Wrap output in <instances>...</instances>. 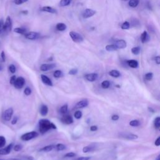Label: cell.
<instances>
[{"instance_id": "6da1fadb", "label": "cell", "mask_w": 160, "mask_h": 160, "mask_svg": "<svg viewBox=\"0 0 160 160\" xmlns=\"http://www.w3.org/2000/svg\"><path fill=\"white\" fill-rule=\"evenodd\" d=\"M39 129L41 134H44L48 131L53 129H56V126L52 122L46 119H40L39 121Z\"/></svg>"}, {"instance_id": "7a4b0ae2", "label": "cell", "mask_w": 160, "mask_h": 160, "mask_svg": "<svg viewBox=\"0 0 160 160\" xmlns=\"http://www.w3.org/2000/svg\"><path fill=\"white\" fill-rule=\"evenodd\" d=\"M38 136V133L36 131H31V132H28L26 133L23 134L21 136V139L22 141H29L33 138H35L36 137Z\"/></svg>"}, {"instance_id": "3957f363", "label": "cell", "mask_w": 160, "mask_h": 160, "mask_svg": "<svg viewBox=\"0 0 160 160\" xmlns=\"http://www.w3.org/2000/svg\"><path fill=\"white\" fill-rule=\"evenodd\" d=\"M69 36L72 40L75 42H81L83 41V37L77 32L71 31L69 32Z\"/></svg>"}, {"instance_id": "277c9868", "label": "cell", "mask_w": 160, "mask_h": 160, "mask_svg": "<svg viewBox=\"0 0 160 160\" xmlns=\"http://www.w3.org/2000/svg\"><path fill=\"white\" fill-rule=\"evenodd\" d=\"M13 112H14V110L12 108H9L8 109H6L3 112V115H2L3 119L6 121H10L12 119Z\"/></svg>"}, {"instance_id": "5b68a950", "label": "cell", "mask_w": 160, "mask_h": 160, "mask_svg": "<svg viewBox=\"0 0 160 160\" xmlns=\"http://www.w3.org/2000/svg\"><path fill=\"white\" fill-rule=\"evenodd\" d=\"M25 84V79L23 77H21V76H19V77H18L16 78L14 84H13V86H14V88L16 89H21Z\"/></svg>"}, {"instance_id": "8992f818", "label": "cell", "mask_w": 160, "mask_h": 160, "mask_svg": "<svg viewBox=\"0 0 160 160\" xmlns=\"http://www.w3.org/2000/svg\"><path fill=\"white\" fill-rule=\"evenodd\" d=\"M13 146H14V144L13 142H11L9 144H8L7 146H6L5 148H2L0 149V155H8L9 154L12 148H13Z\"/></svg>"}, {"instance_id": "52a82bcc", "label": "cell", "mask_w": 160, "mask_h": 160, "mask_svg": "<svg viewBox=\"0 0 160 160\" xmlns=\"http://www.w3.org/2000/svg\"><path fill=\"white\" fill-rule=\"evenodd\" d=\"M26 38H27L29 40H35L37 39L38 38H39L40 34L39 33L37 32H34V31H31L29 32H26L24 34Z\"/></svg>"}, {"instance_id": "ba28073f", "label": "cell", "mask_w": 160, "mask_h": 160, "mask_svg": "<svg viewBox=\"0 0 160 160\" xmlns=\"http://www.w3.org/2000/svg\"><path fill=\"white\" fill-rule=\"evenodd\" d=\"M61 121L62 123L66 124H71L73 122V118L69 114H65L61 118Z\"/></svg>"}, {"instance_id": "9c48e42d", "label": "cell", "mask_w": 160, "mask_h": 160, "mask_svg": "<svg viewBox=\"0 0 160 160\" xmlns=\"http://www.w3.org/2000/svg\"><path fill=\"white\" fill-rule=\"evenodd\" d=\"M95 14H96V11L94 10H93L92 9L87 8L84 11V12L82 13V16L84 18L87 19V18L93 16Z\"/></svg>"}, {"instance_id": "30bf717a", "label": "cell", "mask_w": 160, "mask_h": 160, "mask_svg": "<svg viewBox=\"0 0 160 160\" xmlns=\"http://www.w3.org/2000/svg\"><path fill=\"white\" fill-rule=\"evenodd\" d=\"M11 28H12L11 19V18L9 16H8L6 18L5 22L4 23L3 30L6 31H10L11 30Z\"/></svg>"}, {"instance_id": "8fae6325", "label": "cell", "mask_w": 160, "mask_h": 160, "mask_svg": "<svg viewBox=\"0 0 160 160\" xmlns=\"http://www.w3.org/2000/svg\"><path fill=\"white\" fill-rule=\"evenodd\" d=\"M56 67V64L51 63V64H42L40 66V70L42 71H48L51 70Z\"/></svg>"}, {"instance_id": "7c38bea8", "label": "cell", "mask_w": 160, "mask_h": 160, "mask_svg": "<svg viewBox=\"0 0 160 160\" xmlns=\"http://www.w3.org/2000/svg\"><path fill=\"white\" fill-rule=\"evenodd\" d=\"M89 104V101H88V99H82L79 101H78L76 105H75V108H86L88 106Z\"/></svg>"}, {"instance_id": "4fadbf2b", "label": "cell", "mask_w": 160, "mask_h": 160, "mask_svg": "<svg viewBox=\"0 0 160 160\" xmlns=\"http://www.w3.org/2000/svg\"><path fill=\"white\" fill-rule=\"evenodd\" d=\"M118 49H124L127 46L126 42L123 39H118L114 44Z\"/></svg>"}, {"instance_id": "5bb4252c", "label": "cell", "mask_w": 160, "mask_h": 160, "mask_svg": "<svg viewBox=\"0 0 160 160\" xmlns=\"http://www.w3.org/2000/svg\"><path fill=\"white\" fill-rule=\"evenodd\" d=\"M86 79L90 82H93L97 80L98 78V75L96 73H89L85 75Z\"/></svg>"}, {"instance_id": "9a60e30c", "label": "cell", "mask_w": 160, "mask_h": 160, "mask_svg": "<svg viewBox=\"0 0 160 160\" xmlns=\"http://www.w3.org/2000/svg\"><path fill=\"white\" fill-rule=\"evenodd\" d=\"M41 81H42V82L44 83L45 84L49 86H52V82L51 79L49 78H48L47 76H46L44 74H41Z\"/></svg>"}, {"instance_id": "2e32d148", "label": "cell", "mask_w": 160, "mask_h": 160, "mask_svg": "<svg viewBox=\"0 0 160 160\" xmlns=\"http://www.w3.org/2000/svg\"><path fill=\"white\" fill-rule=\"evenodd\" d=\"M40 9L41 11H44V12L51 13V14L57 13V11L54 8H52V7H50V6H42L41 8Z\"/></svg>"}, {"instance_id": "e0dca14e", "label": "cell", "mask_w": 160, "mask_h": 160, "mask_svg": "<svg viewBox=\"0 0 160 160\" xmlns=\"http://www.w3.org/2000/svg\"><path fill=\"white\" fill-rule=\"evenodd\" d=\"M121 136L124 138H126L127 139H129V140H133V139H138V136L136 134H132V133H128V134H123L121 135Z\"/></svg>"}, {"instance_id": "ac0fdd59", "label": "cell", "mask_w": 160, "mask_h": 160, "mask_svg": "<svg viewBox=\"0 0 160 160\" xmlns=\"http://www.w3.org/2000/svg\"><path fill=\"white\" fill-rule=\"evenodd\" d=\"M149 39V34H148L147 31H144L141 35V41L142 43H145L147 41H148Z\"/></svg>"}, {"instance_id": "d6986e66", "label": "cell", "mask_w": 160, "mask_h": 160, "mask_svg": "<svg viewBox=\"0 0 160 160\" xmlns=\"http://www.w3.org/2000/svg\"><path fill=\"white\" fill-rule=\"evenodd\" d=\"M40 114L42 116H45L47 115L48 112V108L46 105L45 104H42L41 108H40Z\"/></svg>"}, {"instance_id": "ffe728a7", "label": "cell", "mask_w": 160, "mask_h": 160, "mask_svg": "<svg viewBox=\"0 0 160 160\" xmlns=\"http://www.w3.org/2000/svg\"><path fill=\"white\" fill-rule=\"evenodd\" d=\"M127 63H128V65L132 68H136L138 66V62L134 59L128 60L127 61Z\"/></svg>"}, {"instance_id": "44dd1931", "label": "cell", "mask_w": 160, "mask_h": 160, "mask_svg": "<svg viewBox=\"0 0 160 160\" xmlns=\"http://www.w3.org/2000/svg\"><path fill=\"white\" fill-rule=\"evenodd\" d=\"M54 145H48L46 146H44L39 149V151L41 152H49L51 150H52L54 148Z\"/></svg>"}, {"instance_id": "7402d4cb", "label": "cell", "mask_w": 160, "mask_h": 160, "mask_svg": "<svg viewBox=\"0 0 160 160\" xmlns=\"http://www.w3.org/2000/svg\"><path fill=\"white\" fill-rule=\"evenodd\" d=\"M66 25L64 24V23H62V22H59V23H58L56 26V28L58 31H63L64 30H66Z\"/></svg>"}, {"instance_id": "603a6c76", "label": "cell", "mask_w": 160, "mask_h": 160, "mask_svg": "<svg viewBox=\"0 0 160 160\" xmlns=\"http://www.w3.org/2000/svg\"><path fill=\"white\" fill-rule=\"evenodd\" d=\"M109 74L112 76V77H114V78H118L120 76L121 74L119 72V71L118 70H116V69H112L111 71H109Z\"/></svg>"}, {"instance_id": "cb8c5ba5", "label": "cell", "mask_w": 160, "mask_h": 160, "mask_svg": "<svg viewBox=\"0 0 160 160\" xmlns=\"http://www.w3.org/2000/svg\"><path fill=\"white\" fill-rule=\"evenodd\" d=\"M106 50L107 51H109V52H111V51H116L118 49V48H116V46L113 44H108V45H106Z\"/></svg>"}, {"instance_id": "d4e9b609", "label": "cell", "mask_w": 160, "mask_h": 160, "mask_svg": "<svg viewBox=\"0 0 160 160\" xmlns=\"http://www.w3.org/2000/svg\"><path fill=\"white\" fill-rule=\"evenodd\" d=\"M139 0H129L128 4L131 8H135L138 6V5L139 4Z\"/></svg>"}, {"instance_id": "484cf974", "label": "cell", "mask_w": 160, "mask_h": 160, "mask_svg": "<svg viewBox=\"0 0 160 160\" xmlns=\"http://www.w3.org/2000/svg\"><path fill=\"white\" fill-rule=\"evenodd\" d=\"M14 31L21 34H25L26 33V30L22 28H16L14 29Z\"/></svg>"}, {"instance_id": "4316f807", "label": "cell", "mask_w": 160, "mask_h": 160, "mask_svg": "<svg viewBox=\"0 0 160 160\" xmlns=\"http://www.w3.org/2000/svg\"><path fill=\"white\" fill-rule=\"evenodd\" d=\"M72 0H60L59 6L61 7H64L69 5L71 2Z\"/></svg>"}, {"instance_id": "83f0119b", "label": "cell", "mask_w": 160, "mask_h": 160, "mask_svg": "<svg viewBox=\"0 0 160 160\" xmlns=\"http://www.w3.org/2000/svg\"><path fill=\"white\" fill-rule=\"evenodd\" d=\"M140 50H141V48H140V47H139V46L133 47V48L131 49V52H132L133 54H134V55H138V54H139Z\"/></svg>"}, {"instance_id": "f1b7e54d", "label": "cell", "mask_w": 160, "mask_h": 160, "mask_svg": "<svg viewBox=\"0 0 160 160\" xmlns=\"http://www.w3.org/2000/svg\"><path fill=\"white\" fill-rule=\"evenodd\" d=\"M6 143V138L4 136H0V149L4 147Z\"/></svg>"}, {"instance_id": "f546056e", "label": "cell", "mask_w": 160, "mask_h": 160, "mask_svg": "<svg viewBox=\"0 0 160 160\" xmlns=\"http://www.w3.org/2000/svg\"><path fill=\"white\" fill-rule=\"evenodd\" d=\"M68 106L67 104H65L61 107L60 112L61 114H66L68 112Z\"/></svg>"}, {"instance_id": "4dcf8cb0", "label": "cell", "mask_w": 160, "mask_h": 160, "mask_svg": "<svg viewBox=\"0 0 160 160\" xmlns=\"http://www.w3.org/2000/svg\"><path fill=\"white\" fill-rule=\"evenodd\" d=\"M66 146L64 144H60V143L56 144L55 146V147H54V148H56V149L57 151H63V150H64L66 149Z\"/></svg>"}, {"instance_id": "1f68e13d", "label": "cell", "mask_w": 160, "mask_h": 160, "mask_svg": "<svg viewBox=\"0 0 160 160\" xmlns=\"http://www.w3.org/2000/svg\"><path fill=\"white\" fill-rule=\"evenodd\" d=\"M154 125L156 129H159L160 127V118L156 117L154 121Z\"/></svg>"}, {"instance_id": "d6a6232c", "label": "cell", "mask_w": 160, "mask_h": 160, "mask_svg": "<svg viewBox=\"0 0 160 160\" xmlns=\"http://www.w3.org/2000/svg\"><path fill=\"white\" fill-rule=\"evenodd\" d=\"M94 149V148L91 146H84L82 148V151H83V152H88L93 151Z\"/></svg>"}, {"instance_id": "836d02e7", "label": "cell", "mask_w": 160, "mask_h": 160, "mask_svg": "<svg viewBox=\"0 0 160 160\" xmlns=\"http://www.w3.org/2000/svg\"><path fill=\"white\" fill-rule=\"evenodd\" d=\"M53 76L54 78H59L62 76V72L60 70H56L53 73Z\"/></svg>"}, {"instance_id": "e575fe53", "label": "cell", "mask_w": 160, "mask_h": 160, "mask_svg": "<svg viewBox=\"0 0 160 160\" xmlns=\"http://www.w3.org/2000/svg\"><path fill=\"white\" fill-rule=\"evenodd\" d=\"M110 86V82L108 80H105V81H103L101 83V87L104 89H107Z\"/></svg>"}, {"instance_id": "d590c367", "label": "cell", "mask_w": 160, "mask_h": 160, "mask_svg": "<svg viewBox=\"0 0 160 160\" xmlns=\"http://www.w3.org/2000/svg\"><path fill=\"white\" fill-rule=\"evenodd\" d=\"M129 125L133 127H137L138 126L140 125V122L138 120L134 119V120H132L130 121L129 122Z\"/></svg>"}, {"instance_id": "8d00e7d4", "label": "cell", "mask_w": 160, "mask_h": 160, "mask_svg": "<svg viewBox=\"0 0 160 160\" xmlns=\"http://www.w3.org/2000/svg\"><path fill=\"white\" fill-rule=\"evenodd\" d=\"M130 27V24L128 21L124 22L121 25V29H128Z\"/></svg>"}, {"instance_id": "74e56055", "label": "cell", "mask_w": 160, "mask_h": 160, "mask_svg": "<svg viewBox=\"0 0 160 160\" xmlns=\"http://www.w3.org/2000/svg\"><path fill=\"white\" fill-rule=\"evenodd\" d=\"M82 112L80 111H76V112H74V118H75L76 119H80V118L82 117Z\"/></svg>"}, {"instance_id": "f35d334b", "label": "cell", "mask_w": 160, "mask_h": 160, "mask_svg": "<svg viewBox=\"0 0 160 160\" xmlns=\"http://www.w3.org/2000/svg\"><path fill=\"white\" fill-rule=\"evenodd\" d=\"M13 149L15 151H19L22 149V146L21 144H16L15 146H13Z\"/></svg>"}, {"instance_id": "ab89813d", "label": "cell", "mask_w": 160, "mask_h": 160, "mask_svg": "<svg viewBox=\"0 0 160 160\" xmlns=\"http://www.w3.org/2000/svg\"><path fill=\"white\" fill-rule=\"evenodd\" d=\"M153 78V74L152 72H148L145 74V79L148 81H150Z\"/></svg>"}, {"instance_id": "60d3db41", "label": "cell", "mask_w": 160, "mask_h": 160, "mask_svg": "<svg viewBox=\"0 0 160 160\" xmlns=\"http://www.w3.org/2000/svg\"><path fill=\"white\" fill-rule=\"evenodd\" d=\"M9 71L11 73H12V74L15 73V72H16V66H15L14 64H10L9 66Z\"/></svg>"}, {"instance_id": "b9f144b4", "label": "cell", "mask_w": 160, "mask_h": 160, "mask_svg": "<svg viewBox=\"0 0 160 160\" xmlns=\"http://www.w3.org/2000/svg\"><path fill=\"white\" fill-rule=\"evenodd\" d=\"M31 92H32V91H31V88L29 87H26L24 90V93L26 96H29L31 94Z\"/></svg>"}, {"instance_id": "7bdbcfd3", "label": "cell", "mask_w": 160, "mask_h": 160, "mask_svg": "<svg viewBox=\"0 0 160 160\" xmlns=\"http://www.w3.org/2000/svg\"><path fill=\"white\" fill-rule=\"evenodd\" d=\"M69 74L70 75H75L78 73V69L76 68H73V69H71L69 71Z\"/></svg>"}, {"instance_id": "ee69618b", "label": "cell", "mask_w": 160, "mask_h": 160, "mask_svg": "<svg viewBox=\"0 0 160 160\" xmlns=\"http://www.w3.org/2000/svg\"><path fill=\"white\" fill-rule=\"evenodd\" d=\"M28 1V0H14V2L17 5H20Z\"/></svg>"}, {"instance_id": "f6af8a7d", "label": "cell", "mask_w": 160, "mask_h": 160, "mask_svg": "<svg viewBox=\"0 0 160 160\" xmlns=\"http://www.w3.org/2000/svg\"><path fill=\"white\" fill-rule=\"evenodd\" d=\"M75 156H76V154L74 152H68L67 154H66L64 155V157H66V158H72V157H74Z\"/></svg>"}, {"instance_id": "bcb514c9", "label": "cell", "mask_w": 160, "mask_h": 160, "mask_svg": "<svg viewBox=\"0 0 160 160\" xmlns=\"http://www.w3.org/2000/svg\"><path fill=\"white\" fill-rule=\"evenodd\" d=\"M16 76L15 75H14V76H11V78H10V80H9V82H10V84H12V85H13V84H14V81H15V80H16Z\"/></svg>"}, {"instance_id": "7dc6e473", "label": "cell", "mask_w": 160, "mask_h": 160, "mask_svg": "<svg viewBox=\"0 0 160 160\" xmlns=\"http://www.w3.org/2000/svg\"><path fill=\"white\" fill-rule=\"evenodd\" d=\"M18 118L17 116H14L12 118V119L11 121V124H16L18 122Z\"/></svg>"}, {"instance_id": "c3c4849f", "label": "cell", "mask_w": 160, "mask_h": 160, "mask_svg": "<svg viewBox=\"0 0 160 160\" xmlns=\"http://www.w3.org/2000/svg\"><path fill=\"white\" fill-rule=\"evenodd\" d=\"M4 28V22L2 19H0V34L2 32Z\"/></svg>"}, {"instance_id": "681fc988", "label": "cell", "mask_w": 160, "mask_h": 160, "mask_svg": "<svg viewBox=\"0 0 160 160\" xmlns=\"http://www.w3.org/2000/svg\"><path fill=\"white\" fill-rule=\"evenodd\" d=\"M119 116L117 115V114H114V115H112V116H111V119H112V121H117V120L119 119Z\"/></svg>"}, {"instance_id": "f907efd6", "label": "cell", "mask_w": 160, "mask_h": 160, "mask_svg": "<svg viewBox=\"0 0 160 160\" xmlns=\"http://www.w3.org/2000/svg\"><path fill=\"white\" fill-rule=\"evenodd\" d=\"M1 59H2V61L3 62L5 61L6 60V56H5V53L4 51H2L1 53Z\"/></svg>"}, {"instance_id": "816d5d0a", "label": "cell", "mask_w": 160, "mask_h": 160, "mask_svg": "<svg viewBox=\"0 0 160 160\" xmlns=\"http://www.w3.org/2000/svg\"><path fill=\"white\" fill-rule=\"evenodd\" d=\"M154 144L156 146H159L160 145V137H158L157 138V139L154 142Z\"/></svg>"}, {"instance_id": "f5cc1de1", "label": "cell", "mask_w": 160, "mask_h": 160, "mask_svg": "<svg viewBox=\"0 0 160 160\" xmlns=\"http://www.w3.org/2000/svg\"><path fill=\"white\" fill-rule=\"evenodd\" d=\"M90 159H91L90 157H81L76 159V160H89Z\"/></svg>"}, {"instance_id": "db71d44e", "label": "cell", "mask_w": 160, "mask_h": 160, "mask_svg": "<svg viewBox=\"0 0 160 160\" xmlns=\"http://www.w3.org/2000/svg\"><path fill=\"white\" fill-rule=\"evenodd\" d=\"M154 60H155V62H156L157 64H160V57L159 56H156L155 58H154Z\"/></svg>"}, {"instance_id": "11a10c76", "label": "cell", "mask_w": 160, "mask_h": 160, "mask_svg": "<svg viewBox=\"0 0 160 160\" xmlns=\"http://www.w3.org/2000/svg\"><path fill=\"white\" fill-rule=\"evenodd\" d=\"M98 129V126H92L90 127V131H96Z\"/></svg>"}, {"instance_id": "9f6ffc18", "label": "cell", "mask_w": 160, "mask_h": 160, "mask_svg": "<svg viewBox=\"0 0 160 160\" xmlns=\"http://www.w3.org/2000/svg\"><path fill=\"white\" fill-rule=\"evenodd\" d=\"M148 110L151 112H154V110L152 108H150V107H149L148 108Z\"/></svg>"}, {"instance_id": "6f0895ef", "label": "cell", "mask_w": 160, "mask_h": 160, "mask_svg": "<svg viewBox=\"0 0 160 160\" xmlns=\"http://www.w3.org/2000/svg\"><path fill=\"white\" fill-rule=\"evenodd\" d=\"M21 13H22V14H28V11H26V10H25V11H21Z\"/></svg>"}, {"instance_id": "680465c9", "label": "cell", "mask_w": 160, "mask_h": 160, "mask_svg": "<svg viewBox=\"0 0 160 160\" xmlns=\"http://www.w3.org/2000/svg\"><path fill=\"white\" fill-rule=\"evenodd\" d=\"M4 160H20L19 159H16V158H11V159H4Z\"/></svg>"}, {"instance_id": "91938a15", "label": "cell", "mask_w": 160, "mask_h": 160, "mask_svg": "<svg viewBox=\"0 0 160 160\" xmlns=\"http://www.w3.org/2000/svg\"><path fill=\"white\" fill-rule=\"evenodd\" d=\"M155 160H160V155L159 154Z\"/></svg>"}, {"instance_id": "94428289", "label": "cell", "mask_w": 160, "mask_h": 160, "mask_svg": "<svg viewBox=\"0 0 160 160\" xmlns=\"http://www.w3.org/2000/svg\"><path fill=\"white\" fill-rule=\"evenodd\" d=\"M123 1H129V0H122Z\"/></svg>"}, {"instance_id": "6125c7cd", "label": "cell", "mask_w": 160, "mask_h": 160, "mask_svg": "<svg viewBox=\"0 0 160 160\" xmlns=\"http://www.w3.org/2000/svg\"><path fill=\"white\" fill-rule=\"evenodd\" d=\"M0 160H4V159H0Z\"/></svg>"}, {"instance_id": "be15d7a7", "label": "cell", "mask_w": 160, "mask_h": 160, "mask_svg": "<svg viewBox=\"0 0 160 160\" xmlns=\"http://www.w3.org/2000/svg\"><path fill=\"white\" fill-rule=\"evenodd\" d=\"M0 70H1V67H0Z\"/></svg>"}]
</instances>
